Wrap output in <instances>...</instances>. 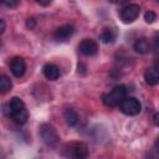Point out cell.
I'll use <instances>...</instances> for the list:
<instances>
[{"instance_id":"6da1fadb","label":"cell","mask_w":159,"mask_h":159,"mask_svg":"<svg viewBox=\"0 0 159 159\" xmlns=\"http://www.w3.org/2000/svg\"><path fill=\"white\" fill-rule=\"evenodd\" d=\"M2 108L4 113L17 124H25L29 119V111L24 101L19 97H12L9 103L4 104Z\"/></svg>"},{"instance_id":"7a4b0ae2","label":"cell","mask_w":159,"mask_h":159,"mask_svg":"<svg viewBox=\"0 0 159 159\" xmlns=\"http://www.w3.org/2000/svg\"><path fill=\"white\" fill-rule=\"evenodd\" d=\"M39 134L47 147L56 148L60 143V135H58L56 128L50 123H42L39 127Z\"/></svg>"},{"instance_id":"3957f363","label":"cell","mask_w":159,"mask_h":159,"mask_svg":"<svg viewBox=\"0 0 159 159\" xmlns=\"http://www.w3.org/2000/svg\"><path fill=\"white\" fill-rule=\"evenodd\" d=\"M127 97V88L123 84H118L113 87V89L102 96V101L108 107H117L122 103V101Z\"/></svg>"},{"instance_id":"277c9868","label":"cell","mask_w":159,"mask_h":159,"mask_svg":"<svg viewBox=\"0 0 159 159\" xmlns=\"http://www.w3.org/2000/svg\"><path fill=\"white\" fill-rule=\"evenodd\" d=\"M66 159H87L88 147L82 142H75L66 147L65 149Z\"/></svg>"},{"instance_id":"5b68a950","label":"cell","mask_w":159,"mask_h":159,"mask_svg":"<svg viewBox=\"0 0 159 159\" xmlns=\"http://www.w3.org/2000/svg\"><path fill=\"white\" fill-rule=\"evenodd\" d=\"M118 107L122 111V113H124L127 116H135L142 109V104H140L139 99H137L135 97H125Z\"/></svg>"},{"instance_id":"8992f818","label":"cell","mask_w":159,"mask_h":159,"mask_svg":"<svg viewBox=\"0 0 159 159\" xmlns=\"http://www.w3.org/2000/svg\"><path fill=\"white\" fill-rule=\"evenodd\" d=\"M139 12H140L139 5H137V4H128V5H125L120 10V19H122L123 22L130 24V22H133L139 16Z\"/></svg>"},{"instance_id":"52a82bcc","label":"cell","mask_w":159,"mask_h":159,"mask_svg":"<svg viewBox=\"0 0 159 159\" xmlns=\"http://www.w3.org/2000/svg\"><path fill=\"white\" fill-rule=\"evenodd\" d=\"M75 34V27L70 24H66V25H62L60 27H57L53 32V39L55 41L57 42H65L67 41L72 35Z\"/></svg>"},{"instance_id":"ba28073f","label":"cell","mask_w":159,"mask_h":159,"mask_svg":"<svg viewBox=\"0 0 159 159\" xmlns=\"http://www.w3.org/2000/svg\"><path fill=\"white\" fill-rule=\"evenodd\" d=\"M78 51L83 56H94L98 52V45H97V42L94 40L84 39L78 45Z\"/></svg>"},{"instance_id":"9c48e42d","label":"cell","mask_w":159,"mask_h":159,"mask_svg":"<svg viewBox=\"0 0 159 159\" xmlns=\"http://www.w3.org/2000/svg\"><path fill=\"white\" fill-rule=\"evenodd\" d=\"M10 70L15 77H21L26 71V63L22 57H14L10 62Z\"/></svg>"},{"instance_id":"30bf717a","label":"cell","mask_w":159,"mask_h":159,"mask_svg":"<svg viewBox=\"0 0 159 159\" xmlns=\"http://www.w3.org/2000/svg\"><path fill=\"white\" fill-rule=\"evenodd\" d=\"M42 72H43V76L47 80H50V81H55V80H57L60 77V70L53 63H46V65H43Z\"/></svg>"},{"instance_id":"8fae6325","label":"cell","mask_w":159,"mask_h":159,"mask_svg":"<svg viewBox=\"0 0 159 159\" xmlns=\"http://www.w3.org/2000/svg\"><path fill=\"white\" fill-rule=\"evenodd\" d=\"M144 80L149 86H155L159 81V73H158V67L153 66L150 68H148L144 72Z\"/></svg>"},{"instance_id":"7c38bea8","label":"cell","mask_w":159,"mask_h":159,"mask_svg":"<svg viewBox=\"0 0 159 159\" xmlns=\"http://www.w3.org/2000/svg\"><path fill=\"white\" fill-rule=\"evenodd\" d=\"M133 48H134L138 53L144 55V53H148V52L150 51V43H149V41H148L147 39L140 37V39H137V40H135V42H134V45H133Z\"/></svg>"},{"instance_id":"4fadbf2b","label":"cell","mask_w":159,"mask_h":159,"mask_svg":"<svg viewBox=\"0 0 159 159\" xmlns=\"http://www.w3.org/2000/svg\"><path fill=\"white\" fill-rule=\"evenodd\" d=\"M101 40L104 43H112L117 39V30L114 27H106L101 34Z\"/></svg>"},{"instance_id":"5bb4252c","label":"cell","mask_w":159,"mask_h":159,"mask_svg":"<svg viewBox=\"0 0 159 159\" xmlns=\"http://www.w3.org/2000/svg\"><path fill=\"white\" fill-rule=\"evenodd\" d=\"M63 118L66 120V123L70 125V127H73L77 124L78 122V113L73 109V108H67L65 112H63Z\"/></svg>"},{"instance_id":"9a60e30c","label":"cell","mask_w":159,"mask_h":159,"mask_svg":"<svg viewBox=\"0 0 159 159\" xmlns=\"http://www.w3.org/2000/svg\"><path fill=\"white\" fill-rule=\"evenodd\" d=\"M11 87H12L11 80L6 75H0V94L9 92L11 89Z\"/></svg>"},{"instance_id":"2e32d148","label":"cell","mask_w":159,"mask_h":159,"mask_svg":"<svg viewBox=\"0 0 159 159\" xmlns=\"http://www.w3.org/2000/svg\"><path fill=\"white\" fill-rule=\"evenodd\" d=\"M144 20H145L148 24H152V22H154V21L157 20V14H155L154 11H147V12L144 14Z\"/></svg>"},{"instance_id":"e0dca14e","label":"cell","mask_w":159,"mask_h":159,"mask_svg":"<svg viewBox=\"0 0 159 159\" xmlns=\"http://www.w3.org/2000/svg\"><path fill=\"white\" fill-rule=\"evenodd\" d=\"M35 20L34 19H27V21H26V26L29 27V29H34L35 27Z\"/></svg>"},{"instance_id":"ac0fdd59","label":"cell","mask_w":159,"mask_h":159,"mask_svg":"<svg viewBox=\"0 0 159 159\" xmlns=\"http://www.w3.org/2000/svg\"><path fill=\"white\" fill-rule=\"evenodd\" d=\"M147 159H158V154H157V149H154V153H149L147 155Z\"/></svg>"},{"instance_id":"d6986e66","label":"cell","mask_w":159,"mask_h":159,"mask_svg":"<svg viewBox=\"0 0 159 159\" xmlns=\"http://www.w3.org/2000/svg\"><path fill=\"white\" fill-rule=\"evenodd\" d=\"M5 27H6V24H5V21L2 20V19H0V35L5 31Z\"/></svg>"},{"instance_id":"ffe728a7","label":"cell","mask_w":159,"mask_h":159,"mask_svg":"<svg viewBox=\"0 0 159 159\" xmlns=\"http://www.w3.org/2000/svg\"><path fill=\"white\" fill-rule=\"evenodd\" d=\"M4 4H5L6 6H9V7H14V6H16L19 2H17V1H5Z\"/></svg>"},{"instance_id":"44dd1931","label":"cell","mask_w":159,"mask_h":159,"mask_svg":"<svg viewBox=\"0 0 159 159\" xmlns=\"http://www.w3.org/2000/svg\"><path fill=\"white\" fill-rule=\"evenodd\" d=\"M37 4L43 5V6H45V5H50V4H51V1H50V0H48V1H41V0H37Z\"/></svg>"},{"instance_id":"7402d4cb","label":"cell","mask_w":159,"mask_h":159,"mask_svg":"<svg viewBox=\"0 0 159 159\" xmlns=\"http://www.w3.org/2000/svg\"><path fill=\"white\" fill-rule=\"evenodd\" d=\"M154 123H155V125H158V113L154 114Z\"/></svg>"},{"instance_id":"603a6c76","label":"cell","mask_w":159,"mask_h":159,"mask_svg":"<svg viewBox=\"0 0 159 159\" xmlns=\"http://www.w3.org/2000/svg\"><path fill=\"white\" fill-rule=\"evenodd\" d=\"M0 48H1V41H0Z\"/></svg>"}]
</instances>
